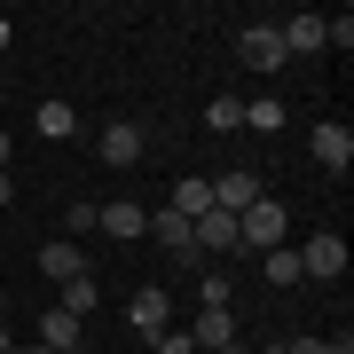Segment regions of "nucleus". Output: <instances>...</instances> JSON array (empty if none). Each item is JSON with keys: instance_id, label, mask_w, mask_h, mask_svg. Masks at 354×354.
Returning a JSON list of instances; mask_svg holds the SVG:
<instances>
[{"instance_id": "cd10ccee", "label": "nucleus", "mask_w": 354, "mask_h": 354, "mask_svg": "<svg viewBox=\"0 0 354 354\" xmlns=\"http://www.w3.org/2000/svg\"><path fill=\"white\" fill-rule=\"evenodd\" d=\"M205 354H244V346H205Z\"/></svg>"}, {"instance_id": "5701e85b", "label": "nucleus", "mask_w": 354, "mask_h": 354, "mask_svg": "<svg viewBox=\"0 0 354 354\" xmlns=\"http://www.w3.org/2000/svg\"><path fill=\"white\" fill-rule=\"evenodd\" d=\"M197 299H205V307H228V276H221V268H205V276H197Z\"/></svg>"}, {"instance_id": "39448f33", "label": "nucleus", "mask_w": 354, "mask_h": 354, "mask_svg": "<svg viewBox=\"0 0 354 354\" xmlns=\"http://www.w3.org/2000/svg\"><path fill=\"white\" fill-rule=\"evenodd\" d=\"M32 339L48 346V354H87V323H79V315H64V307H48V315L32 323Z\"/></svg>"}, {"instance_id": "6ab92c4d", "label": "nucleus", "mask_w": 354, "mask_h": 354, "mask_svg": "<svg viewBox=\"0 0 354 354\" xmlns=\"http://www.w3.org/2000/svg\"><path fill=\"white\" fill-rule=\"evenodd\" d=\"M244 127H252V134H276V127H283V102H276V95L244 102Z\"/></svg>"}, {"instance_id": "c756f323", "label": "nucleus", "mask_w": 354, "mask_h": 354, "mask_svg": "<svg viewBox=\"0 0 354 354\" xmlns=\"http://www.w3.org/2000/svg\"><path fill=\"white\" fill-rule=\"evenodd\" d=\"M0 315H8V291H0Z\"/></svg>"}, {"instance_id": "ddd939ff", "label": "nucleus", "mask_w": 354, "mask_h": 354, "mask_svg": "<svg viewBox=\"0 0 354 354\" xmlns=\"http://www.w3.org/2000/svg\"><path fill=\"white\" fill-rule=\"evenodd\" d=\"M283 55H323V16H283Z\"/></svg>"}, {"instance_id": "393cba45", "label": "nucleus", "mask_w": 354, "mask_h": 354, "mask_svg": "<svg viewBox=\"0 0 354 354\" xmlns=\"http://www.w3.org/2000/svg\"><path fill=\"white\" fill-rule=\"evenodd\" d=\"M0 174H8V127H0Z\"/></svg>"}, {"instance_id": "6e6552de", "label": "nucleus", "mask_w": 354, "mask_h": 354, "mask_svg": "<svg viewBox=\"0 0 354 354\" xmlns=\"http://www.w3.org/2000/svg\"><path fill=\"white\" fill-rule=\"evenodd\" d=\"M307 150H315V165H330V174H346V165H354V127H346V118H323Z\"/></svg>"}, {"instance_id": "9d476101", "label": "nucleus", "mask_w": 354, "mask_h": 354, "mask_svg": "<svg viewBox=\"0 0 354 354\" xmlns=\"http://www.w3.org/2000/svg\"><path fill=\"white\" fill-rule=\"evenodd\" d=\"M252 197H268L252 165H236V174H221V181H213V205H221V213H244V205H252Z\"/></svg>"}, {"instance_id": "0eeeda50", "label": "nucleus", "mask_w": 354, "mask_h": 354, "mask_svg": "<svg viewBox=\"0 0 354 354\" xmlns=\"http://www.w3.org/2000/svg\"><path fill=\"white\" fill-rule=\"evenodd\" d=\"M142 158H150L142 127H134V118H111V127H102V165H118V174H127V165H142Z\"/></svg>"}, {"instance_id": "7c9ffc66", "label": "nucleus", "mask_w": 354, "mask_h": 354, "mask_svg": "<svg viewBox=\"0 0 354 354\" xmlns=\"http://www.w3.org/2000/svg\"><path fill=\"white\" fill-rule=\"evenodd\" d=\"M268 354H276V346H268Z\"/></svg>"}, {"instance_id": "7ed1b4c3", "label": "nucleus", "mask_w": 354, "mask_h": 354, "mask_svg": "<svg viewBox=\"0 0 354 354\" xmlns=\"http://www.w3.org/2000/svg\"><path fill=\"white\" fill-rule=\"evenodd\" d=\"M95 228H102V236H118V244H134V236H150V205L111 197V205H95Z\"/></svg>"}, {"instance_id": "2eb2a0df", "label": "nucleus", "mask_w": 354, "mask_h": 354, "mask_svg": "<svg viewBox=\"0 0 354 354\" xmlns=\"http://www.w3.org/2000/svg\"><path fill=\"white\" fill-rule=\"evenodd\" d=\"M189 339H197V346H236V323H228V307H205Z\"/></svg>"}, {"instance_id": "1a4fd4ad", "label": "nucleus", "mask_w": 354, "mask_h": 354, "mask_svg": "<svg viewBox=\"0 0 354 354\" xmlns=\"http://www.w3.org/2000/svg\"><path fill=\"white\" fill-rule=\"evenodd\" d=\"M150 236H158V244H165V252H174L181 268H197V244H189V221H181L174 205H165V213H150Z\"/></svg>"}, {"instance_id": "f03ea898", "label": "nucleus", "mask_w": 354, "mask_h": 354, "mask_svg": "<svg viewBox=\"0 0 354 354\" xmlns=\"http://www.w3.org/2000/svg\"><path fill=\"white\" fill-rule=\"evenodd\" d=\"M236 64H244V71H283V64H291V55H283V32H276V24H244V32H236Z\"/></svg>"}, {"instance_id": "aec40b11", "label": "nucleus", "mask_w": 354, "mask_h": 354, "mask_svg": "<svg viewBox=\"0 0 354 354\" xmlns=\"http://www.w3.org/2000/svg\"><path fill=\"white\" fill-rule=\"evenodd\" d=\"M205 118H213V134H236V127H244V95H213Z\"/></svg>"}, {"instance_id": "9b49d317", "label": "nucleus", "mask_w": 354, "mask_h": 354, "mask_svg": "<svg viewBox=\"0 0 354 354\" xmlns=\"http://www.w3.org/2000/svg\"><path fill=\"white\" fill-rule=\"evenodd\" d=\"M39 276H55V283H71V276H87V252H79L71 236H55V244H39Z\"/></svg>"}, {"instance_id": "c85d7f7f", "label": "nucleus", "mask_w": 354, "mask_h": 354, "mask_svg": "<svg viewBox=\"0 0 354 354\" xmlns=\"http://www.w3.org/2000/svg\"><path fill=\"white\" fill-rule=\"evenodd\" d=\"M16 354H48V346H39V339H32V346H16Z\"/></svg>"}, {"instance_id": "20e7f679", "label": "nucleus", "mask_w": 354, "mask_h": 354, "mask_svg": "<svg viewBox=\"0 0 354 354\" xmlns=\"http://www.w3.org/2000/svg\"><path fill=\"white\" fill-rule=\"evenodd\" d=\"M189 244H197V260H221V252H236V213H197L189 221Z\"/></svg>"}, {"instance_id": "f257e3e1", "label": "nucleus", "mask_w": 354, "mask_h": 354, "mask_svg": "<svg viewBox=\"0 0 354 354\" xmlns=\"http://www.w3.org/2000/svg\"><path fill=\"white\" fill-rule=\"evenodd\" d=\"M283 228H291L283 205H276V197H252V205L236 213V252H276V244H283Z\"/></svg>"}, {"instance_id": "a211bd4d", "label": "nucleus", "mask_w": 354, "mask_h": 354, "mask_svg": "<svg viewBox=\"0 0 354 354\" xmlns=\"http://www.w3.org/2000/svg\"><path fill=\"white\" fill-rule=\"evenodd\" d=\"M260 260H268V283H276V291H283V283H307V276H299V252H291V244H276V252H260Z\"/></svg>"}, {"instance_id": "412c9836", "label": "nucleus", "mask_w": 354, "mask_h": 354, "mask_svg": "<svg viewBox=\"0 0 354 354\" xmlns=\"http://www.w3.org/2000/svg\"><path fill=\"white\" fill-rule=\"evenodd\" d=\"M276 354H354V339H276Z\"/></svg>"}, {"instance_id": "bb28decb", "label": "nucleus", "mask_w": 354, "mask_h": 354, "mask_svg": "<svg viewBox=\"0 0 354 354\" xmlns=\"http://www.w3.org/2000/svg\"><path fill=\"white\" fill-rule=\"evenodd\" d=\"M0 48H8V8H0Z\"/></svg>"}, {"instance_id": "a878e982", "label": "nucleus", "mask_w": 354, "mask_h": 354, "mask_svg": "<svg viewBox=\"0 0 354 354\" xmlns=\"http://www.w3.org/2000/svg\"><path fill=\"white\" fill-rule=\"evenodd\" d=\"M8 197H16V181H8V174H0V205H8Z\"/></svg>"}, {"instance_id": "dca6fc26", "label": "nucleus", "mask_w": 354, "mask_h": 354, "mask_svg": "<svg viewBox=\"0 0 354 354\" xmlns=\"http://www.w3.org/2000/svg\"><path fill=\"white\" fill-rule=\"evenodd\" d=\"M32 127L48 134V142H64V134L79 127V111H71V102H39V118H32Z\"/></svg>"}, {"instance_id": "f8f14e48", "label": "nucleus", "mask_w": 354, "mask_h": 354, "mask_svg": "<svg viewBox=\"0 0 354 354\" xmlns=\"http://www.w3.org/2000/svg\"><path fill=\"white\" fill-rule=\"evenodd\" d=\"M127 323H134V330H165V323H174V299H165L158 283L134 291V299H127Z\"/></svg>"}, {"instance_id": "4be33fe9", "label": "nucleus", "mask_w": 354, "mask_h": 354, "mask_svg": "<svg viewBox=\"0 0 354 354\" xmlns=\"http://www.w3.org/2000/svg\"><path fill=\"white\" fill-rule=\"evenodd\" d=\"M150 354H197V339H189V330H174V323H165V330H150Z\"/></svg>"}, {"instance_id": "423d86ee", "label": "nucleus", "mask_w": 354, "mask_h": 354, "mask_svg": "<svg viewBox=\"0 0 354 354\" xmlns=\"http://www.w3.org/2000/svg\"><path fill=\"white\" fill-rule=\"evenodd\" d=\"M299 276H346V236L339 228H323V236L299 244Z\"/></svg>"}, {"instance_id": "4468645a", "label": "nucleus", "mask_w": 354, "mask_h": 354, "mask_svg": "<svg viewBox=\"0 0 354 354\" xmlns=\"http://www.w3.org/2000/svg\"><path fill=\"white\" fill-rule=\"evenodd\" d=\"M174 213H181V221L213 213V181H205V174H181V181H174Z\"/></svg>"}, {"instance_id": "f3484780", "label": "nucleus", "mask_w": 354, "mask_h": 354, "mask_svg": "<svg viewBox=\"0 0 354 354\" xmlns=\"http://www.w3.org/2000/svg\"><path fill=\"white\" fill-rule=\"evenodd\" d=\"M55 307L87 323V315H95V276H71V283H64V299H55Z\"/></svg>"}, {"instance_id": "b1692460", "label": "nucleus", "mask_w": 354, "mask_h": 354, "mask_svg": "<svg viewBox=\"0 0 354 354\" xmlns=\"http://www.w3.org/2000/svg\"><path fill=\"white\" fill-rule=\"evenodd\" d=\"M0 354H16V330H8V315H0Z\"/></svg>"}]
</instances>
